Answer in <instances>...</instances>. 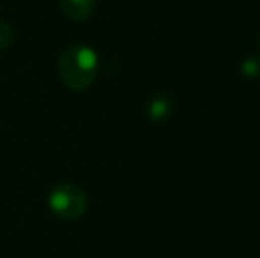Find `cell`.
<instances>
[{
	"mask_svg": "<svg viewBox=\"0 0 260 258\" xmlns=\"http://www.w3.org/2000/svg\"><path fill=\"white\" fill-rule=\"evenodd\" d=\"M100 69L98 53L90 46L73 45L58 59V75L68 89L85 90L92 85Z\"/></svg>",
	"mask_w": 260,
	"mask_h": 258,
	"instance_id": "obj_1",
	"label": "cell"
},
{
	"mask_svg": "<svg viewBox=\"0 0 260 258\" xmlns=\"http://www.w3.org/2000/svg\"><path fill=\"white\" fill-rule=\"evenodd\" d=\"M50 209L62 219H78L87 210V195L76 184H58L48 198Z\"/></svg>",
	"mask_w": 260,
	"mask_h": 258,
	"instance_id": "obj_2",
	"label": "cell"
},
{
	"mask_svg": "<svg viewBox=\"0 0 260 258\" xmlns=\"http://www.w3.org/2000/svg\"><path fill=\"white\" fill-rule=\"evenodd\" d=\"M147 117L152 122H165L172 117L175 110V99L168 92H157L147 103Z\"/></svg>",
	"mask_w": 260,
	"mask_h": 258,
	"instance_id": "obj_3",
	"label": "cell"
},
{
	"mask_svg": "<svg viewBox=\"0 0 260 258\" xmlns=\"http://www.w3.org/2000/svg\"><path fill=\"white\" fill-rule=\"evenodd\" d=\"M60 9L71 20L83 21L92 16L96 9V0H60Z\"/></svg>",
	"mask_w": 260,
	"mask_h": 258,
	"instance_id": "obj_4",
	"label": "cell"
},
{
	"mask_svg": "<svg viewBox=\"0 0 260 258\" xmlns=\"http://www.w3.org/2000/svg\"><path fill=\"white\" fill-rule=\"evenodd\" d=\"M239 72L243 78L255 80L260 76V55H250L241 62Z\"/></svg>",
	"mask_w": 260,
	"mask_h": 258,
	"instance_id": "obj_5",
	"label": "cell"
},
{
	"mask_svg": "<svg viewBox=\"0 0 260 258\" xmlns=\"http://www.w3.org/2000/svg\"><path fill=\"white\" fill-rule=\"evenodd\" d=\"M14 38H16L14 28L11 27L9 23H6V21L0 20V52L11 48V45L14 43Z\"/></svg>",
	"mask_w": 260,
	"mask_h": 258,
	"instance_id": "obj_6",
	"label": "cell"
},
{
	"mask_svg": "<svg viewBox=\"0 0 260 258\" xmlns=\"http://www.w3.org/2000/svg\"><path fill=\"white\" fill-rule=\"evenodd\" d=\"M258 45H260V38H258Z\"/></svg>",
	"mask_w": 260,
	"mask_h": 258,
	"instance_id": "obj_7",
	"label": "cell"
}]
</instances>
